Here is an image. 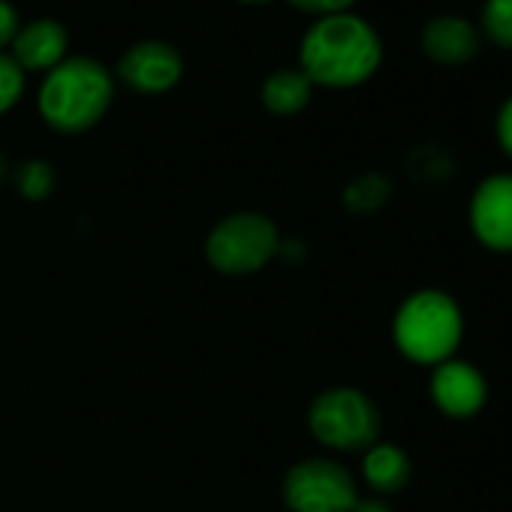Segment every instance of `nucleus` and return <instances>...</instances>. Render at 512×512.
I'll use <instances>...</instances> for the list:
<instances>
[{"label":"nucleus","mask_w":512,"mask_h":512,"mask_svg":"<svg viewBox=\"0 0 512 512\" xmlns=\"http://www.w3.org/2000/svg\"><path fill=\"white\" fill-rule=\"evenodd\" d=\"M299 64L314 85L356 88L380 70L383 40L362 16H320L302 40Z\"/></svg>","instance_id":"f257e3e1"},{"label":"nucleus","mask_w":512,"mask_h":512,"mask_svg":"<svg viewBox=\"0 0 512 512\" xmlns=\"http://www.w3.org/2000/svg\"><path fill=\"white\" fill-rule=\"evenodd\" d=\"M115 97L112 73L85 55L64 58L40 85L37 106L43 121L58 133H85L109 112Z\"/></svg>","instance_id":"f03ea898"},{"label":"nucleus","mask_w":512,"mask_h":512,"mask_svg":"<svg viewBox=\"0 0 512 512\" xmlns=\"http://www.w3.org/2000/svg\"><path fill=\"white\" fill-rule=\"evenodd\" d=\"M464 338V314L458 302L434 287L410 293L392 317V341L413 365H440L455 356Z\"/></svg>","instance_id":"7ed1b4c3"},{"label":"nucleus","mask_w":512,"mask_h":512,"mask_svg":"<svg viewBox=\"0 0 512 512\" xmlns=\"http://www.w3.org/2000/svg\"><path fill=\"white\" fill-rule=\"evenodd\" d=\"M281 229L263 211H235L217 220L205 238V260L214 272L244 278L281 256Z\"/></svg>","instance_id":"20e7f679"},{"label":"nucleus","mask_w":512,"mask_h":512,"mask_svg":"<svg viewBox=\"0 0 512 512\" xmlns=\"http://www.w3.org/2000/svg\"><path fill=\"white\" fill-rule=\"evenodd\" d=\"M308 431L335 452H365L380 440V407L356 386H329L308 407Z\"/></svg>","instance_id":"39448f33"},{"label":"nucleus","mask_w":512,"mask_h":512,"mask_svg":"<svg viewBox=\"0 0 512 512\" xmlns=\"http://www.w3.org/2000/svg\"><path fill=\"white\" fill-rule=\"evenodd\" d=\"M281 494L290 512H353L362 497L350 467L326 455L293 464Z\"/></svg>","instance_id":"423d86ee"},{"label":"nucleus","mask_w":512,"mask_h":512,"mask_svg":"<svg viewBox=\"0 0 512 512\" xmlns=\"http://www.w3.org/2000/svg\"><path fill=\"white\" fill-rule=\"evenodd\" d=\"M473 238L491 253H512V175L497 172L479 181L467 205Z\"/></svg>","instance_id":"0eeeda50"},{"label":"nucleus","mask_w":512,"mask_h":512,"mask_svg":"<svg viewBox=\"0 0 512 512\" xmlns=\"http://www.w3.org/2000/svg\"><path fill=\"white\" fill-rule=\"evenodd\" d=\"M431 401L449 419H473L488 401V383L482 371L464 359H446L431 368Z\"/></svg>","instance_id":"6e6552de"},{"label":"nucleus","mask_w":512,"mask_h":512,"mask_svg":"<svg viewBox=\"0 0 512 512\" xmlns=\"http://www.w3.org/2000/svg\"><path fill=\"white\" fill-rule=\"evenodd\" d=\"M184 73L181 52L163 40H142L130 46L118 61V76L139 94H163L178 85Z\"/></svg>","instance_id":"1a4fd4ad"},{"label":"nucleus","mask_w":512,"mask_h":512,"mask_svg":"<svg viewBox=\"0 0 512 512\" xmlns=\"http://www.w3.org/2000/svg\"><path fill=\"white\" fill-rule=\"evenodd\" d=\"M422 49L440 67H464L482 49V34L464 16H434L422 28Z\"/></svg>","instance_id":"9d476101"},{"label":"nucleus","mask_w":512,"mask_h":512,"mask_svg":"<svg viewBox=\"0 0 512 512\" xmlns=\"http://www.w3.org/2000/svg\"><path fill=\"white\" fill-rule=\"evenodd\" d=\"M13 58L22 70H52L67 58V31L55 19H37L19 28Z\"/></svg>","instance_id":"9b49d317"},{"label":"nucleus","mask_w":512,"mask_h":512,"mask_svg":"<svg viewBox=\"0 0 512 512\" xmlns=\"http://www.w3.org/2000/svg\"><path fill=\"white\" fill-rule=\"evenodd\" d=\"M410 476H413V464H410V455L401 446L377 440L374 446L365 449V455H362V479L377 497H389V494L404 491Z\"/></svg>","instance_id":"f8f14e48"},{"label":"nucleus","mask_w":512,"mask_h":512,"mask_svg":"<svg viewBox=\"0 0 512 512\" xmlns=\"http://www.w3.org/2000/svg\"><path fill=\"white\" fill-rule=\"evenodd\" d=\"M311 94H314V82L293 67L275 70L260 88V100L272 115H299L302 109H308Z\"/></svg>","instance_id":"ddd939ff"},{"label":"nucleus","mask_w":512,"mask_h":512,"mask_svg":"<svg viewBox=\"0 0 512 512\" xmlns=\"http://www.w3.org/2000/svg\"><path fill=\"white\" fill-rule=\"evenodd\" d=\"M389 196H392V181L380 172H365L347 184L344 205L353 214H374L389 202Z\"/></svg>","instance_id":"4468645a"},{"label":"nucleus","mask_w":512,"mask_h":512,"mask_svg":"<svg viewBox=\"0 0 512 512\" xmlns=\"http://www.w3.org/2000/svg\"><path fill=\"white\" fill-rule=\"evenodd\" d=\"M479 34L497 49L512 52V0H485L479 16Z\"/></svg>","instance_id":"2eb2a0df"},{"label":"nucleus","mask_w":512,"mask_h":512,"mask_svg":"<svg viewBox=\"0 0 512 512\" xmlns=\"http://www.w3.org/2000/svg\"><path fill=\"white\" fill-rule=\"evenodd\" d=\"M16 187L25 199H46L55 190V169L46 160H28L16 169Z\"/></svg>","instance_id":"dca6fc26"},{"label":"nucleus","mask_w":512,"mask_h":512,"mask_svg":"<svg viewBox=\"0 0 512 512\" xmlns=\"http://www.w3.org/2000/svg\"><path fill=\"white\" fill-rule=\"evenodd\" d=\"M25 91V70L16 64L13 55L0 52V115L10 112Z\"/></svg>","instance_id":"f3484780"},{"label":"nucleus","mask_w":512,"mask_h":512,"mask_svg":"<svg viewBox=\"0 0 512 512\" xmlns=\"http://www.w3.org/2000/svg\"><path fill=\"white\" fill-rule=\"evenodd\" d=\"M293 7L305 10V13H317V16H335V13H350V7L356 0H290Z\"/></svg>","instance_id":"a211bd4d"},{"label":"nucleus","mask_w":512,"mask_h":512,"mask_svg":"<svg viewBox=\"0 0 512 512\" xmlns=\"http://www.w3.org/2000/svg\"><path fill=\"white\" fill-rule=\"evenodd\" d=\"M494 133H497V142H500L503 154L512 157V97L503 100V106L497 112V121H494Z\"/></svg>","instance_id":"6ab92c4d"},{"label":"nucleus","mask_w":512,"mask_h":512,"mask_svg":"<svg viewBox=\"0 0 512 512\" xmlns=\"http://www.w3.org/2000/svg\"><path fill=\"white\" fill-rule=\"evenodd\" d=\"M19 13H16V7L10 4V0H0V49H4L7 43H13L16 40V34H19Z\"/></svg>","instance_id":"aec40b11"},{"label":"nucleus","mask_w":512,"mask_h":512,"mask_svg":"<svg viewBox=\"0 0 512 512\" xmlns=\"http://www.w3.org/2000/svg\"><path fill=\"white\" fill-rule=\"evenodd\" d=\"M353 512H392V506L383 500V497H359V503H356V509Z\"/></svg>","instance_id":"412c9836"},{"label":"nucleus","mask_w":512,"mask_h":512,"mask_svg":"<svg viewBox=\"0 0 512 512\" xmlns=\"http://www.w3.org/2000/svg\"><path fill=\"white\" fill-rule=\"evenodd\" d=\"M4 178H7V163H4V157H0V184H4Z\"/></svg>","instance_id":"4be33fe9"},{"label":"nucleus","mask_w":512,"mask_h":512,"mask_svg":"<svg viewBox=\"0 0 512 512\" xmlns=\"http://www.w3.org/2000/svg\"><path fill=\"white\" fill-rule=\"evenodd\" d=\"M244 4H266V0H244Z\"/></svg>","instance_id":"5701e85b"}]
</instances>
